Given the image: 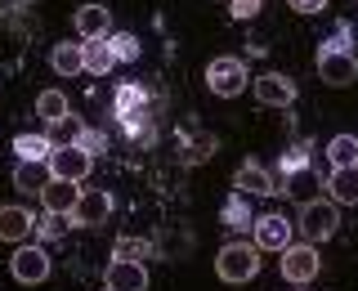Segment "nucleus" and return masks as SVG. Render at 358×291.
I'll return each mask as SVG.
<instances>
[{"mask_svg":"<svg viewBox=\"0 0 358 291\" xmlns=\"http://www.w3.org/2000/svg\"><path fill=\"white\" fill-rule=\"evenodd\" d=\"M220 220L229 224V229H251L255 215H251V201H246V193H233L229 201L220 206Z\"/></svg>","mask_w":358,"mask_h":291,"instance_id":"25","label":"nucleus"},{"mask_svg":"<svg viewBox=\"0 0 358 291\" xmlns=\"http://www.w3.org/2000/svg\"><path fill=\"white\" fill-rule=\"evenodd\" d=\"M112 215V193L108 188H81V197H76L72 215H67V224H81V229H99Z\"/></svg>","mask_w":358,"mask_h":291,"instance_id":"7","label":"nucleus"},{"mask_svg":"<svg viewBox=\"0 0 358 291\" xmlns=\"http://www.w3.org/2000/svg\"><path fill=\"white\" fill-rule=\"evenodd\" d=\"M215 274L220 283H251L255 274H260V246L255 242H224L215 251Z\"/></svg>","mask_w":358,"mask_h":291,"instance_id":"1","label":"nucleus"},{"mask_svg":"<svg viewBox=\"0 0 358 291\" xmlns=\"http://www.w3.org/2000/svg\"><path fill=\"white\" fill-rule=\"evenodd\" d=\"M233 188L246 193V197H273L278 193V179L268 175L260 162H242L238 171H233Z\"/></svg>","mask_w":358,"mask_h":291,"instance_id":"11","label":"nucleus"},{"mask_svg":"<svg viewBox=\"0 0 358 291\" xmlns=\"http://www.w3.org/2000/svg\"><path fill=\"white\" fill-rule=\"evenodd\" d=\"M210 152H215V134H193V139H184V166H201Z\"/></svg>","mask_w":358,"mask_h":291,"instance_id":"28","label":"nucleus"},{"mask_svg":"<svg viewBox=\"0 0 358 291\" xmlns=\"http://www.w3.org/2000/svg\"><path fill=\"white\" fill-rule=\"evenodd\" d=\"M143 104H148V99H143V90L130 85V81L117 85V94H112V112L126 121V130H139V112H143Z\"/></svg>","mask_w":358,"mask_h":291,"instance_id":"17","label":"nucleus"},{"mask_svg":"<svg viewBox=\"0 0 358 291\" xmlns=\"http://www.w3.org/2000/svg\"><path fill=\"white\" fill-rule=\"evenodd\" d=\"M278 193H287L296 206H309V201H318L322 197V179L313 175V171H296V175H287V179H278Z\"/></svg>","mask_w":358,"mask_h":291,"instance_id":"13","label":"nucleus"},{"mask_svg":"<svg viewBox=\"0 0 358 291\" xmlns=\"http://www.w3.org/2000/svg\"><path fill=\"white\" fill-rule=\"evenodd\" d=\"M327 162H331V171L336 166H358V139L354 134H336L327 143Z\"/></svg>","mask_w":358,"mask_h":291,"instance_id":"27","label":"nucleus"},{"mask_svg":"<svg viewBox=\"0 0 358 291\" xmlns=\"http://www.w3.org/2000/svg\"><path fill=\"white\" fill-rule=\"evenodd\" d=\"M81 148L94 157V152H108V134H99V130H85L81 134Z\"/></svg>","mask_w":358,"mask_h":291,"instance_id":"33","label":"nucleus"},{"mask_svg":"<svg viewBox=\"0 0 358 291\" xmlns=\"http://www.w3.org/2000/svg\"><path fill=\"white\" fill-rule=\"evenodd\" d=\"M296 171H309V143H296V148L282 152V162H278V179L296 175Z\"/></svg>","mask_w":358,"mask_h":291,"instance_id":"30","label":"nucleus"},{"mask_svg":"<svg viewBox=\"0 0 358 291\" xmlns=\"http://www.w3.org/2000/svg\"><path fill=\"white\" fill-rule=\"evenodd\" d=\"M50 251H45L41 242H18V251L9 255V274L18 278L22 287H36V283H45L50 278Z\"/></svg>","mask_w":358,"mask_h":291,"instance_id":"4","label":"nucleus"},{"mask_svg":"<svg viewBox=\"0 0 358 291\" xmlns=\"http://www.w3.org/2000/svg\"><path fill=\"white\" fill-rule=\"evenodd\" d=\"M67 112H72V104H67V94H63V90H41V94H36V117L45 121V126L63 121Z\"/></svg>","mask_w":358,"mask_h":291,"instance_id":"22","label":"nucleus"},{"mask_svg":"<svg viewBox=\"0 0 358 291\" xmlns=\"http://www.w3.org/2000/svg\"><path fill=\"white\" fill-rule=\"evenodd\" d=\"M206 85L215 90L220 99H238L246 85H251V72H246V63L242 59H210V67H206Z\"/></svg>","mask_w":358,"mask_h":291,"instance_id":"5","label":"nucleus"},{"mask_svg":"<svg viewBox=\"0 0 358 291\" xmlns=\"http://www.w3.org/2000/svg\"><path fill=\"white\" fill-rule=\"evenodd\" d=\"M278 269H282L287 283L305 287V283H313V278H318L322 255H318V246H313V242H291L287 251H278Z\"/></svg>","mask_w":358,"mask_h":291,"instance_id":"2","label":"nucleus"},{"mask_svg":"<svg viewBox=\"0 0 358 291\" xmlns=\"http://www.w3.org/2000/svg\"><path fill=\"white\" fill-rule=\"evenodd\" d=\"M327 193L336 206H358V166H336L327 175Z\"/></svg>","mask_w":358,"mask_h":291,"instance_id":"18","label":"nucleus"},{"mask_svg":"<svg viewBox=\"0 0 358 291\" xmlns=\"http://www.w3.org/2000/svg\"><path fill=\"white\" fill-rule=\"evenodd\" d=\"M291 9H296V14H322V9H327V0H287Z\"/></svg>","mask_w":358,"mask_h":291,"instance_id":"34","label":"nucleus"},{"mask_svg":"<svg viewBox=\"0 0 358 291\" xmlns=\"http://www.w3.org/2000/svg\"><path fill=\"white\" fill-rule=\"evenodd\" d=\"M45 184H50V162H18L14 166V188L18 193H36L41 197Z\"/></svg>","mask_w":358,"mask_h":291,"instance_id":"20","label":"nucleus"},{"mask_svg":"<svg viewBox=\"0 0 358 291\" xmlns=\"http://www.w3.org/2000/svg\"><path fill=\"white\" fill-rule=\"evenodd\" d=\"M255 99H260L264 108H291L296 104V81L282 72H264V76H255Z\"/></svg>","mask_w":358,"mask_h":291,"instance_id":"10","label":"nucleus"},{"mask_svg":"<svg viewBox=\"0 0 358 291\" xmlns=\"http://www.w3.org/2000/svg\"><path fill=\"white\" fill-rule=\"evenodd\" d=\"M148 255H157L152 238H130V233H121L117 242H112V260H148Z\"/></svg>","mask_w":358,"mask_h":291,"instance_id":"23","label":"nucleus"},{"mask_svg":"<svg viewBox=\"0 0 358 291\" xmlns=\"http://www.w3.org/2000/svg\"><path fill=\"white\" fill-rule=\"evenodd\" d=\"M14 152H18V162H50L54 143H50V134H18Z\"/></svg>","mask_w":358,"mask_h":291,"instance_id":"24","label":"nucleus"},{"mask_svg":"<svg viewBox=\"0 0 358 291\" xmlns=\"http://www.w3.org/2000/svg\"><path fill=\"white\" fill-rule=\"evenodd\" d=\"M72 22H76V36L81 41H103L112 27V14H108V5H81Z\"/></svg>","mask_w":358,"mask_h":291,"instance_id":"15","label":"nucleus"},{"mask_svg":"<svg viewBox=\"0 0 358 291\" xmlns=\"http://www.w3.org/2000/svg\"><path fill=\"white\" fill-rule=\"evenodd\" d=\"M76 197H81V188H76L72 179H54V175H50V184L41 188V206L54 211V215H72Z\"/></svg>","mask_w":358,"mask_h":291,"instance_id":"14","label":"nucleus"},{"mask_svg":"<svg viewBox=\"0 0 358 291\" xmlns=\"http://www.w3.org/2000/svg\"><path fill=\"white\" fill-rule=\"evenodd\" d=\"M36 229V215L22 206H0V242H27Z\"/></svg>","mask_w":358,"mask_h":291,"instance_id":"16","label":"nucleus"},{"mask_svg":"<svg viewBox=\"0 0 358 291\" xmlns=\"http://www.w3.org/2000/svg\"><path fill=\"white\" fill-rule=\"evenodd\" d=\"M90 166H94V157H90L81 143H63V148L50 152V175L54 179H72V184H81L90 175Z\"/></svg>","mask_w":358,"mask_h":291,"instance_id":"8","label":"nucleus"},{"mask_svg":"<svg viewBox=\"0 0 358 291\" xmlns=\"http://www.w3.org/2000/svg\"><path fill=\"white\" fill-rule=\"evenodd\" d=\"M50 67L59 76H76V72H85V41L76 45V41H59L54 45V54H50Z\"/></svg>","mask_w":358,"mask_h":291,"instance_id":"19","label":"nucleus"},{"mask_svg":"<svg viewBox=\"0 0 358 291\" xmlns=\"http://www.w3.org/2000/svg\"><path fill=\"white\" fill-rule=\"evenodd\" d=\"M112 67H117V54H112L108 36L103 41H85V72L90 76H108Z\"/></svg>","mask_w":358,"mask_h":291,"instance_id":"21","label":"nucleus"},{"mask_svg":"<svg viewBox=\"0 0 358 291\" xmlns=\"http://www.w3.org/2000/svg\"><path fill=\"white\" fill-rule=\"evenodd\" d=\"M300 238L305 242H327V238H336V229H341V211H336V201H309V206H300Z\"/></svg>","mask_w":358,"mask_h":291,"instance_id":"3","label":"nucleus"},{"mask_svg":"<svg viewBox=\"0 0 358 291\" xmlns=\"http://www.w3.org/2000/svg\"><path fill=\"white\" fill-rule=\"evenodd\" d=\"M108 45H112V54H117V63H134V59H139V36H130V31H112Z\"/></svg>","mask_w":358,"mask_h":291,"instance_id":"31","label":"nucleus"},{"mask_svg":"<svg viewBox=\"0 0 358 291\" xmlns=\"http://www.w3.org/2000/svg\"><path fill=\"white\" fill-rule=\"evenodd\" d=\"M264 9V0H229V14L238 18V22H246V18H255Z\"/></svg>","mask_w":358,"mask_h":291,"instance_id":"32","label":"nucleus"},{"mask_svg":"<svg viewBox=\"0 0 358 291\" xmlns=\"http://www.w3.org/2000/svg\"><path fill=\"white\" fill-rule=\"evenodd\" d=\"M85 130H90L85 121L76 117V112H67L63 121H54V126H50V143H54V148H63V143H81Z\"/></svg>","mask_w":358,"mask_h":291,"instance_id":"26","label":"nucleus"},{"mask_svg":"<svg viewBox=\"0 0 358 291\" xmlns=\"http://www.w3.org/2000/svg\"><path fill=\"white\" fill-rule=\"evenodd\" d=\"M103 291H112V287H103Z\"/></svg>","mask_w":358,"mask_h":291,"instance_id":"36","label":"nucleus"},{"mask_svg":"<svg viewBox=\"0 0 358 291\" xmlns=\"http://www.w3.org/2000/svg\"><path fill=\"white\" fill-rule=\"evenodd\" d=\"M318 76H322V85H336V90L354 85L358 81L354 50H327V45H322V50H318Z\"/></svg>","mask_w":358,"mask_h":291,"instance_id":"6","label":"nucleus"},{"mask_svg":"<svg viewBox=\"0 0 358 291\" xmlns=\"http://www.w3.org/2000/svg\"><path fill=\"white\" fill-rule=\"evenodd\" d=\"M327 50H350V22L336 27V41H327Z\"/></svg>","mask_w":358,"mask_h":291,"instance_id":"35","label":"nucleus"},{"mask_svg":"<svg viewBox=\"0 0 358 291\" xmlns=\"http://www.w3.org/2000/svg\"><path fill=\"white\" fill-rule=\"evenodd\" d=\"M251 242L260 246V251H287L291 246V224L282 220V215H255V224H251Z\"/></svg>","mask_w":358,"mask_h":291,"instance_id":"9","label":"nucleus"},{"mask_svg":"<svg viewBox=\"0 0 358 291\" xmlns=\"http://www.w3.org/2000/svg\"><path fill=\"white\" fill-rule=\"evenodd\" d=\"M31 233H36V242H59L63 233H67V215H54V211H45Z\"/></svg>","mask_w":358,"mask_h":291,"instance_id":"29","label":"nucleus"},{"mask_svg":"<svg viewBox=\"0 0 358 291\" xmlns=\"http://www.w3.org/2000/svg\"><path fill=\"white\" fill-rule=\"evenodd\" d=\"M103 283L112 291H148V269H143L139 260H112Z\"/></svg>","mask_w":358,"mask_h":291,"instance_id":"12","label":"nucleus"}]
</instances>
